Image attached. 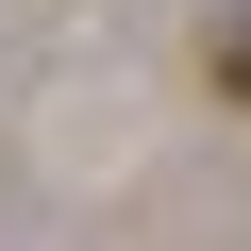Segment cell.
<instances>
[{
	"mask_svg": "<svg viewBox=\"0 0 251 251\" xmlns=\"http://www.w3.org/2000/svg\"><path fill=\"white\" fill-rule=\"evenodd\" d=\"M218 84H234V100H251V17H234V34H218Z\"/></svg>",
	"mask_w": 251,
	"mask_h": 251,
	"instance_id": "obj_1",
	"label": "cell"
}]
</instances>
